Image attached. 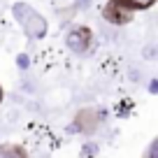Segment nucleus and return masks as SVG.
Masks as SVG:
<instances>
[{
  "instance_id": "obj_1",
  "label": "nucleus",
  "mask_w": 158,
  "mask_h": 158,
  "mask_svg": "<svg viewBox=\"0 0 158 158\" xmlns=\"http://www.w3.org/2000/svg\"><path fill=\"white\" fill-rule=\"evenodd\" d=\"M14 16H16V21L23 26V30L30 35V37H42V35L47 33V21H44V16L37 14L30 5L16 2V5H14Z\"/></svg>"
},
{
  "instance_id": "obj_2",
  "label": "nucleus",
  "mask_w": 158,
  "mask_h": 158,
  "mask_svg": "<svg viewBox=\"0 0 158 158\" xmlns=\"http://www.w3.org/2000/svg\"><path fill=\"white\" fill-rule=\"evenodd\" d=\"M68 44H70V49H74V51H86V47H89V33H86V30H74V33H70Z\"/></svg>"
},
{
  "instance_id": "obj_3",
  "label": "nucleus",
  "mask_w": 158,
  "mask_h": 158,
  "mask_svg": "<svg viewBox=\"0 0 158 158\" xmlns=\"http://www.w3.org/2000/svg\"><path fill=\"white\" fill-rule=\"evenodd\" d=\"M0 158H26L23 151L19 147H10V144H2L0 147Z\"/></svg>"
},
{
  "instance_id": "obj_4",
  "label": "nucleus",
  "mask_w": 158,
  "mask_h": 158,
  "mask_svg": "<svg viewBox=\"0 0 158 158\" xmlns=\"http://www.w3.org/2000/svg\"><path fill=\"white\" fill-rule=\"evenodd\" d=\"M147 158H158V139L151 144V149H149V153H147Z\"/></svg>"
},
{
  "instance_id": "obj_5",
  "label": "nucleus",
  "mask_w": 158,
  "mask_h": 158,
  "mask_svg": "<svg viewBox=\"0 0 158 158\" xmlns=\"http://www.w3.org/2000/svg\"><path fill=\"white\" fill-rule=\"evenodd\" d=\"M0 102H2V89H0Z\"/></svg>"
}]
</instances>
